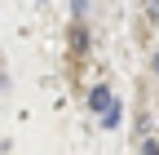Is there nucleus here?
I'll return each instance as SVG.
<instances>
[{"label":"nucleus","mask_w":159,"mask_h":155,"mask_svg":"<svg viewBox=\"0 0 159 155\" xmlns=\"http://www.w3.org/2000/svg\"><path fill=\"white\" fill-rule=\"evenodd\" d=\"M106 102H111V89H106V84H97V89L89 93V111H102Z\"/></svg>","instance_id":"obj_1"},{"label":"nucleus","mask_w":159,"mask_h":155,"mask_svg":"<svg viewBox=\"0 0 159 155\" xmlns=\"http://www.w3.org/2000/svg\"><path fill=\"white\" fill-rule=\"evenodd\" d=\"M155 75H159V53H155Z\"/></svg>","instance_id":"obj_2"}]
</instances>
